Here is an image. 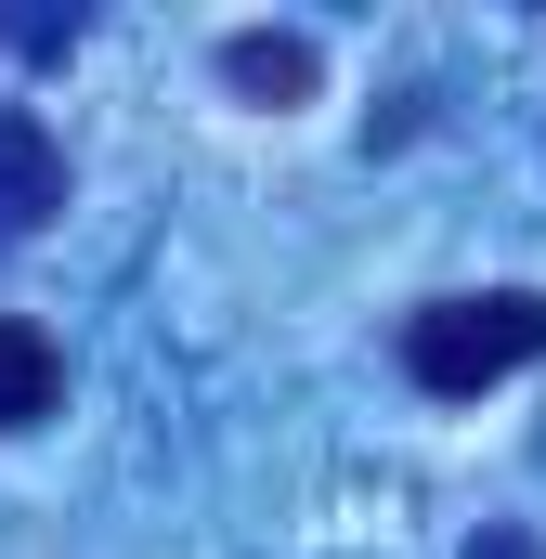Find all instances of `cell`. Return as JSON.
I'll use <instances>...</instances> for the list:
<instances>
[{"mask_svg": "<svg viewBox=\"0 0 546 559\" xmlns=\"http://www.w3.org/2000/svg\"><path fill=\"white\" fill-rule=\"evenodd\" d=\"M521 365H546V286H455L404 312V378L429 404H482Z\"/></svg>", "mask_w": 546, "mask_h": 559, "instance_id": "1", "label": "cell"}, {"mask_svg": "<svg viewBox=\"0 0 546 559\" xmlns=\"http://www.w3.org/2000/svg\"><path fill=\"white\" fill-rule=\"evenodd\" d=\"M52 209H66V143H52V118L0 105V248H26Z\"/></svg>", "mask_w": 546, "mask_h": 559, "instance_id": "2", "label": "cell"}, {"mask_svg": "<svg viewBox=\"0 0 546 559\" xmlns=\"http://www.w3.org/2000/svg\"><path fill=\"white\" fill-rule=\"evenodd\" d=\"M222 79H235L248 105H312V79H325V52H312L299 26H235V39H222Z\"/></svg>", "mask_w": 546, "mask_h": 559, "instance_id": "3", "label": "cell"}, {"mask_svg": "<svg viewBox=\"0 0 546 559\" xmlns=\"http://www.w3.org/2000/svg\"><path fill=\"white\" fill-rule=\"evenodd\" d=\"M52 404H66V352H52V325L0 312V442H13V429H39Z\"/></svg>", "mask_w": 546, "mask_h": 559, "instance_id": "4", "label": "cell"}, {"mask_svg": "<svg viewBox=\"0 0 546 559\" xmlns=\"http://www.w3.org/2000/svg\"><path fill=\"white\" fill-rule=\"evenodd\" d=\"M468 559H534V534H482V547H468Z\"/></svg>", "mask_w": 546, "mask_h": 559, "instance_id": "5", "label": "cell"}]
</instances>
